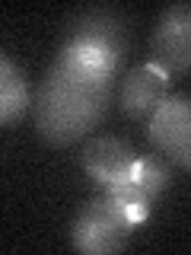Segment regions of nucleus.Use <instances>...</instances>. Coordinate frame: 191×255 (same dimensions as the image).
<instances>
[{
  "label": "nucleus",
  "instance_id": "obj_2",
  "mask_svg": "<svg viewBox=\"0 0 191 255\" xmlns=\"http://www.w3.org/2000/svg\"><path fill=\"white\" fill-rule=\"evenodd\" d=\"M61 48H90L115 70H121L131 51V19L118 6H83L64 22Z\"/></svg>",
  "mask_w": 191,
  "mask_h": 255
},
{
  "label": "nucleus",
  "instance_id": "obj_6",
  "mask_svg": "<svg viewBox=\"0 0 191 255\" xmlns=\"http://www.w3.org/2000/svg\"><path fill=\"white\" fill-rule=\"evenodd\" d=\"M137 150L127 140L115 137V134H99V137H90L80 150V166L86 169L93 182L99 185H108L115 179H124V175L134 172L137 166Z\"/></svg>",
  "mask_w": 191,
  "mask_h": 255
},
{
  "label": "nucleus",
  "instance_id": "obj_4",
  "mask_svg": "<svg viewBox=\"0 0 191 255\" xmlns=\"http://www.w3.org/2000/svg\"><path fill=\"white\" fill-rule=\"evenodd\" d=\"M150 64L166 77H182L191 70V0L169 3L159 13L150 35Z\"/></svg>",
  "mask_w": 191,
  "mask_h": 255
},
{
  "label": "nucleus",
  "instance_id": "obj_9",
  "mask_svg": "<svg viewBox=\"0 0 191 255\" xmlns=\"http://www.w3.org/2000/svg\"><path fill=\"white\" fill-rule=\"evenodd\" d=\"M105 195H111L118 204H124L127 207V214H131L137 223L147 220V214H150V198H147V191H143V185L137 182V175H124V179H115V182H108L105 185Z\"/></svg>",
  "mask_w": 191,
  "mask_h": 255
},
{
  "label": "nucleus",
  "instance_id": "obj_3",
  "mask_svg": "<svg viewBox=\"0 0 191 255\" xmlns=\"http://www.w3.org/2000/svg\"><path fill=\"white\" fill-rule=\"evenodd\" d=\"M140 223L127 214L124 204H118L111 195H99L80 204V211L74 214L70 223V243L77 252L86 255H108V252H121L131 243L134 230Z\"/></svg>",
  "mask_w": 191,
  "mask_h": 255
},
{
  "label": "nucleus",
  "instance_id": "obj_8",
  "mask_svg": "<svg viewBox=\"0 0 191 255\" xmlns=\"http://www.w3.org/2000/svg\"><path fill=\"white\" fill-rule=\"evenodd\" d=\"M32 106V93H29V80L22 74V67L16 64L10 54L0 58V122L3 128L16 125Z\"/></svg>",
  "mask_w": 191,
  "mask_h": 255
},
{
  "label": "nucleus",
  "instance_id": "obj_5",
  "mask_svg": "<svg viewBox=\"0 0 191 255\" xmlns=\"http://www.w3.org/2000/svg\"><path fill=\"white\" fill-rule=\"evenodd\" d=\"M147 137L156 153L191 172V96H166L147 118Z\"/></svg>",
  "mask_w": 191,
  "mask_h": 255
},
{
  "label": "nucleus",
  "instance_id": "obj_1",
  "mask_svg": "<svg viewBox=\"0 0 191 255\" xmlns=\"http://www.w3.org/2000/svg\"><path fill=\"white\" fill-rule=\"evenodd\" d=\"M115 70L90 48H61L35 93V134L48 147H74L108 115Z\"/></svg>",
  "mask_w": 191,
  "mask_h": 255
},
{
  "label": "nucleus",
  "instance_id": "obj_10",
  "mask_svg": "<svg viewBox=\"0 0 191 255\" xmlns=\"http://www.w3.org/2000/svg\"><path fill=\"white\" fill-rule=\"evenodd\" d=\"M134 175H137V182L143 185V191H147V198L153 204L159 201V195L172 185V172H169V163L163 159V153L140 156L137 166H134Z\"/></svg>",
  "mask_w": 191,
  "mask_h": 255
},
{
  "label": "nucleus",
  "instance_id": "obj_7",
  "mask_svg": "<svg viewBox=\"0 0 191 255\" xmlns=\"http://www.w3.org/2000/svg\"><path fill=\"white\" fill-rule=\"evenodd\" d=\"M166 86H169V77L159 67H153L150 61L131 67L121 80V90H118V109H121V115L134 118V122L150 118L159 109V102L166 99Z\"/></svg>",
  "mask_w": 191,
  "mask_h": 255
}]
</instances>
